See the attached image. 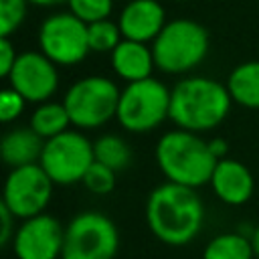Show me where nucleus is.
Masks as SVG:
<instances>
[{
	"instance_id": "1",
	"label": "nucleus",
	"mask_w": 259,
	"mask_h": 259,
	"mask_svg": "<svg viewBox=\"0 0 259 259\" xmlns=\"http://www.w3.org/2000/svg\"><path fill=\"white\" fill-rule=\"evenodd\" d=\"M146 223L152 235L164 245L184 247L202 229V198L196 188L166 180L158 184L146 200Z\"/></svg>"
},
{
	"instance_id": "2",
	"label": "nucleus",
	"mask_w": 259,
	"mask_h": 259,
	"mask_svg": "<svg viewBox=\"0 0 259 259\" xmlns=\"http://www.w3.org/2000/svg\"><path fill=\"white\" fill-rule=\"evenodd\" d=\"M231 105L227 85L210 77L186 75L170 89V121L188 132L214 130L227 119Z\"/></svg>"
},
{
	"instance_id": "3",
	"label": "nucleus",
	"mask_w": 259,
	"mask_h": 259,
	"mask_svg": "<svg viewBox=\"0 0 259 259\" xmlns=\"http://www.w3.org/2000/svg\"><path fill=\"white\" fill-rule=\"evenodd\" d=\"M154 156L166 180L190 188L208 184L219 162L208 148V140H202L200 134L182 127L166 132L158 140Z\"/></svg>"
},
{
	"instance_id": "4",
	"label": "nucleus",
	"mask_w": 259,
	"mask_h": 259,
	"mask_svg": "<svg viewBox=\"0 0 259 259\" xmlns=\"http://www.w3.org/2000/svg\"><path fill=\"white\" fill-rule=\"evenodd\" d=\"M208 30L192 18H174L152 40L156 69L168 75H184L196 69L208 55Z\"/></svg>"
},
{
	"instance_id": "5",
	"label": "nucleus",
	"mask_w": 259,
	"mask_h": 259,
	"mask_svg": "<svg viewBox=\"0 0 259 259\" xmlns=\"http://www.w3.org/2000/svg\"><path fill=\"white\" fill-rule=\"evenodd\" d=\"M117 123L130 134H146L170 119V89L156 77L132 81L119 91Z\"/></svg>"
},
{
	"instance_id": "6",
	"label": "nucleus",
	"mask_w": 259,
	"mask_h": 259,
	"mask_svg": "<svg viewBox=\"0 0 259 259\" xmlns=\"http://www.w3.org/2000/svg\"><path fill=\"white\" fill-rule=\"evenodd\" d=\"M119 87L103 75H87L77 79L65 91V107L71 125L77 130H97L111 121L117 113Z\"/></svg>"
},
{
	"instance_id": "7",
	"label": "nucleus",
	"mask_w": 259,
	"mask_h": 259,
	"mask_svg": "<svg viewBox=\"0 0 259 259\" xmlns=\"http://www.w3.org/2000/svg\"><path fill=\"white\" fill-rule=\"evenodd\" d=\"M119 249L115 223L99 210H83L65 227L61 259H113Z\"/></svg>"
},
{
	"instance_id": "8",
	"label": "nucleus",
	"mask_w": 259,
	"mask_h": 259,
	"mask_svg": "<svg viewBox=\"0 0 259 259\" xmlns=\"http://www.w3.org/2000/svg\"><path fill=\"white\" fill-rule=\"evenodd\" d=\"M93 162V142L79 130H65L63 134L45 140L38 158L42 170L59 186L81 182Z\"/></svg>"
},
{
	"instance_id": "9",
	"label": "nucleus",
	"mask_w": 259,
	"mask_h": 259,
	"mask_svg": "<svg viewBox=\"0 0 259 259\" xmlns=\"http://www.w3.org/2000/svg\"><path fill=\"white\" fill-rule=\"evenodd\" d=\"M38 51L59 67H75L91 53L87 22L71 10L49 14L38 26Z\"/></svg>"
},
{
	"instance_id": "10",
	"label": "nucleus",
	"mask_w": 259,
	"mask_h": 259,
	"mask_svg": "<svg viewBox=\"0 0 259 259\" xmlns=\"http://www.w3.org/2000/svg\"><path fill=\"white\" fill-rule=\"evenodd\" d=\"M55 182L42 170L38 162L12 168L4 180L2 202L10 208V212L24 221L34 214L45 212L53 198Z\"/></svg>"
},
{
	"instance_id": "11",
	"label": "nucleus",
	"mask_w": 259,
	"mask_h": 259,
	"mask_svg": "<svg viewBox=\"0 0 259 259\" xmlns=\"http://www.w3.org/2000/svg\"><path fill=\"white\" fill-rule=\"evenodd\" d=\"M42 51L18 53V59L6 77L8 85L16 89L28 103L49 101L59 89V71Z\"/></svg>"
},
{
	"instance_id": "12",
	"label": "nucleus",
	"mask_w": 259,
	"mask_h": 259,
	"mask_svg": "<svg viewBox=\"0 0 259 259\" xmlns=\"http://www.w3.org/2000/svg\"><path fill=\"white\" fill-rule=\"evenodd\" d=\"M65 227L53 214L40 212L24 219L12 237L16 259H61Z\"/></svg>"
},
{
	"instance_id": "13",
	"label": "nucleus",
	"mask_w": 259,
	"mask_h": 259,
	"mask_svg": "<svg viewBox=\"0 0 259 259\" xmlns=\"http://www.w3.org/2000/svg\"><path fill=\"white\" fill-rule=\"evenodd\" d=\"M166 22V12L158 0H130L117 16L123 38L148 45H152Z\"/></svg>"
},
{
	"instance_id": "14",
	"label": "nucleus",
	"mask_w": 259,
	"mask_h": 259,
	"mask_svg": "<svg viewBox=\"0 0 259 259\" xmlns=\"http://www.w3.org/2000/svg\"><path fill=\"white\" fill-rule=\"evenodd\" d=\"M208 184L214 196L229 206H241L249 202L255 192V178L251 170L233 158H221L217 162Z\"/></svg>"
},
{
	"instance_id": "15",
	"label": "nucleus",
	"mask_w": 259,
	"mask_h": 259,
	"mask_svg": "<svg viewBox=\"0 0 259 259\" xmlns=\"http://www.w3.org/2000/svg\"><path fill=\"white\" fill-rule=\"evenodd\" d=\"M109 59H111L113 73L125 83L148 79L156 69L152 45L140 42V40L121 38L119 45L109 53Z\"/></svg>"
},
{
	"instance_id": "16",
	"label": "nucleus",
	"mask_w": 259,
	"mask_h": 259,
	"mask_svg": "<svg viewBox=\"0 0 259 259\" xmlns=\"http://www.w3.org/2000/svg\"><path fill=\"white\" fill-rule=\"evenodd\" d=\"M42 146H45V140L28 125V127H14L6 132L0 144V152H2V160L10 168H18V166L38 162Z\"/></svg>"
},
{
	"instance_id": "17",
	"label": "nucleus",
	"mask_w": 259,
	"mask_h": 259,
	"mask_svg": "<svg viewBox=\"0 0 259 259\" xmlns=\"http://www.w3.org/2000/svg\"><path fill=\"white\" fill-rule=\"evenodd\" d=\"M227 89L233 103L259 109V61H245L237 65L227 79Z\"/></svg>"
},
{
	"instance_id": "18",
	"label": "nucleus",
	"mask_w": 259,
	"mask_h": 259,
	"mask_svg": "<svg viewBox=\"0 0 259 259\" xmlns=\"http://www.w3.org/2000/svg\"><path fill=\"white\" fill-rule=\"evenodd\" d=\"M202 259H255V249L251 237L241 231L219 233L204 245Z\"/></svg>"
},
{
	"instance_id": "19",
	"label": "nucleus",
	"mask_w": 259,
	"mask_h": 259,
	"mask_svg": "<svg viewBox=\"0 0 259 259\" xmlns=\"http://www.w3.org/2000/svg\"><path fill=\"white\" fill-rule=\"evenodd\" d=\"M28 125L42 138V140H49L53 136H59L63 134L65 130H69L71 125V117L67 113V107L65 103H59V101H42V103H36L32 115H30V121Z\"/></svg>"
},
{
	"instance_id": "20",
	"label": "nucleus",
	"mask_w": 259,
	"mask_h": 259,
	"mask_svg": "<svg viewBox=\"0 0 259 259\" xmlns=\"http://www.w3.org/2000/svg\"><path fill=\"white\" fill-rule=\"evenodd\" d=\"M95 160L109 166L115 172H121L132 162V148L130 144L117 134H103L93 142Z\"/></svg>"
},
{
	"instance_id": "21",
	"label": "nucleus",
	"mask_w": 259,
	"mask_h": 259,
	"mask_svg": "<svg viewBox=\"0 0 259 259\" xmlns=\"http://www.w3.org/2000/svg\"><path fill=\"white\" fill-rule=\"evenodd\" d=\"M87 34H89V47L93 53H111L123 38L117 20L113 22L109 18L87 24Z\"/></svg>"
},
{
	"instance_id": "22",
	"label": "nucleus",
	"mask_w": 259,
	"mask_h": 259,
	"mask_svg": "<svg viewBox=\"0 0 259 259\" xmlns=\"http://www.w3.org/2000/svg\"><path fill=\"white\" fill-rule=\"evenodd\" d=\"M28 4V0H0V36H10L22 26Z\"/></svg>"
},
{
	"instance_id": "23",
	"label": "nucleus",
	"mask_w": 259,
	"mask_h": 259,
	"mask_svg": "<svg viewBox=\"0 0 259 259\" xmlns=\"http://www.w3.org/2000/svg\"><path fill=\"white\" fill-rule=\"evenodd\" d=\"M115 170H111L109 166H105V164H101V162H93L91 166H89V170L85 172V176H83V186L89 190V192H93V194H109L113 188H115Z\"/></svg>"
},
{
	"instance_id": "24",
	"label": "nucleus",
	"mask_w": 259,
	"mask_h": 259,
	"mask_svg": "<svg viewBox=\"0 0 259 259\" xmlns=\"http://www.w3.org/2000/svg\"><path fill=\"white\" fill-rule=\"evenodd\" d=\"M67 6L75 16L91 24V22L109 18L113 10V0H67Z\"/></svg>"
},
{
	"instance_id": "25",
	"label": "nucleus",
	"mask_w": 259,
	"mask_h": 259,
	"mask_svg": "<svg viewBox=\"0 0 259 259\" xmlns=\"http://www.w3.org/2000/svg\"><path fill=\"white\" fill-rule=\"evenodd\" d=\"M26 99L16 91L12 89L10 85L4 87V91L0 93V121L2 123H10L14 119H18L26 107Z\"/></svg>"
},
{
	"instance_id": "26",
	"label": "nucleus",
	"mask_w": 259,
	"mask_h": 259,
	"mask_svg": "<svg viewBox=\"0 0 259 259\" xmlns=\"http://www.w3.org/2000/svg\"><path fill=\"white\" fill-rule=\"evenodd\" d=\"M18 59V53L10 40V36H0V75L6 79Z\"/></svg>"
},
{
	"instance_id": "27",
	"label": "nucleus",
	"mask_w": 259,
	"mask_h": 259,
	"mask_svg": "<svg viewBox=\"0 0 259 259\" xmlns=\"http://www.w3.org/2000/svg\"><path fill=\"white\" fill-rule=\"evenodd\" d=\"M14 221H16V217L10 212V208H8L4 202H0V223H2V229H0V243H2V245H8V243L12 241L14 231H16Z\"/></svg>"
},
{
	"instance_id": "28",
	"label": "nucleus",
	"mask_w": 259,
	"mask_h": 259,
	"mask_svg": "<svg viewBox=\"0 0 259 259\" xmlns=\"http://www.w3.org/2000/svg\"><path fill=\"white\" fill-rule=\"evenodd\" d=\"M208 148H210V152H212V156H214L217 160L227 158V154H229V144H227V140H223V138H212V140H208Z\"/></svg>"
},
{
	"instance_id": "29",
	"label": "nucleus",
	"mask_w": 259,
	"mask_h": 259,
	"mask_svg": "<svg viewBox=\"0 0 259 259\" xmlns=\"http://www.w3.org/2000/svg\"><path fill=\"white\" fill-rule=\"evenodd\" d=\"M34 6H42V8H51V6H59V4H67V0H28Z\"/></svg>"
},
{
	"instance_id": "30",
	"label": "nucleus",
	"mask_w": 259,
	"mask_h": 259,
	"mask_svg": "<svg viewBox=\"0 0 259 259\" xmlns=\"http://www.w3.org/2000/svg\"><path fill=\"white\" fill-rule=\"evenodd\" d=\"M251 243H253V249H255V257H259V225L251 233Z\"/></svg>"
},
{
	"instance_id": "31",
	"label": "nucleus",
	"mask_w": 259,
	"mask_h": 259,
	"mask_svg": "<svg viewBox=\"0 0 259 259\" xmlns=\"http://www.w3.org/2000/svg\"><path fill=\"white\" fill-rule=\"evenodd\" d=\"M174 2H186V0H174Z\"/></svg>"
},
{
	"instance_id": "32",
	"label": "nucleus",
	"mask_w": 259,
	"mask_h": 259,
	"mask_svg": "<svg viewBox=\"0 0 259 259\" xmlns=\"http://www.w3.org/2000/svg\"><path fill=\"white\" fill-rule=\"evenodd\" d=\"M255 259H259V257H255Z\"/></svg>"
}]
</instances>
